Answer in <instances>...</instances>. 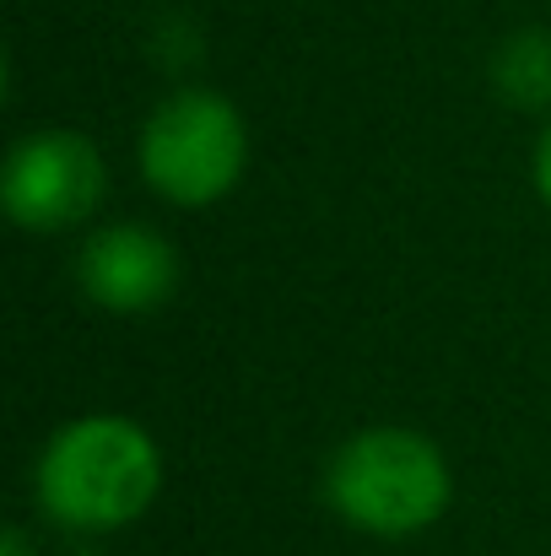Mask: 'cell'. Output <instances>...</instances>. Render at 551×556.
<instances>
[{
    "mask_svg": "<svg viewBox=\"0 0 551 556\" xmlns=\"http://www.w3.org/2000/svg\"><path fill=\"white\" fill-rule=\"evenodd\" d=\"M168 481L163 443L125 410L60 421L33 459V508L65 535H120L141 525Z\"/></svg>",
    "mask_w": 551,
    "mask_h": 556,
    "instance_id": "cell-1",
    "label": "cell"
},
{
    "mask_svg": "<svg viewBox=\"0 0 551 556\" xmlns=\"http://www.w3.org/2000/svg\"><path fill=\"white\" fill-rule=\"evenodd\" d=\"M325 508L367 541H416L454 503V465L443 443L405 421L347 432L325 459Z\"/></svg>",
    "mask_w": 551,
    "mask_h": 556,
    "instance_id": "cell-2",
    "label": "cell"
},
{
    "mask_svg": "<svg viewBox=\"0 0 551 556\" xmlns=\"http://www.w3.org/2000/svg\"><path fill=\"white\" fill-rule=\"evenodd\" d=\"M249 119L243 109L216 87H174L163 92L136 136V168L141 185L163 205L205 211L227 200L249 174Z\"/></svg>",
    "mask_w": 551,
    "mask_h": 556,
    "instance_id": "cell-3",
    "label": "cell"
},
{
    "mask_svg": "<svg viewBox=\"0 0 551 556\" xmlns=\"http://www.w3.org/2000/svg\"><path fill=\"white\" fill-rule=\"evenodd\" d=\"M103 194H109V163L87 130L38 125L16 136L0 157V211L33 238H60L87 227Z\"/></svg>",
    "mask_w": 551,
    "mask_h": 556,
    "instance_id": "cell-4",
    "label": "cell"
},
{
    "mask_svg": "<svg viewBox=\"0 0 551 556\" xmlns=\"http://www.w3.org/2000/svg\"><path fill=\"white\" fill-rule=\"evenodd\" d=\"M179 276V243L152 222H98L76 249V292L114 319H147L168 308Z\"/></svg>",
    "mask_w": 551,
    "mask_h": 556,
    "instance_id": "cell-5",
    "label": "cell"
},
{
    "mask_svg": "<svg viewBox=\"0 0 551 556\" xmlns=\"http://www.w3.org/2000/svg\"><path fill=\"white\" fill-rule=\"evenodd\" d=\"M492 92L509 109L551 119V27H519L492 49Z\"/></svg>",
    "mask_w": 551,
    "mask_h": 556,
    "instance_id": "cell-6",
    "label": "cell"
},
{
    "mask_svg": "<svg viewBox=\"0 0 551 556\" xmlns=\"http://www.w3.org/2000/svg\"><path fill=\"white\" fill-rule=\"evenodd\" d=\"M530 179H536V194H541V205L551 211V119L541 125V136H536V157H530Z\"/></svg>",
    "mask_w": 551,
    "mask_h": 556,
    "instance_id": "cell-7",
    "label": "cell"
},
{
    "mask_svg": "<svg viewBox=\"0 0 551 556\" xmlns=\"http://www.w3.org/2000/svg\"><path fill=\"white\" fill-rule=\"evenodd\" d=\"M0 556H38L27 525H5V530H0Z\"/></svg>",
    "mask_w": 551,
    "mask_h": 556,
    "instance_id": "cell-8",
    "label": "cell"
}]
</instances>
